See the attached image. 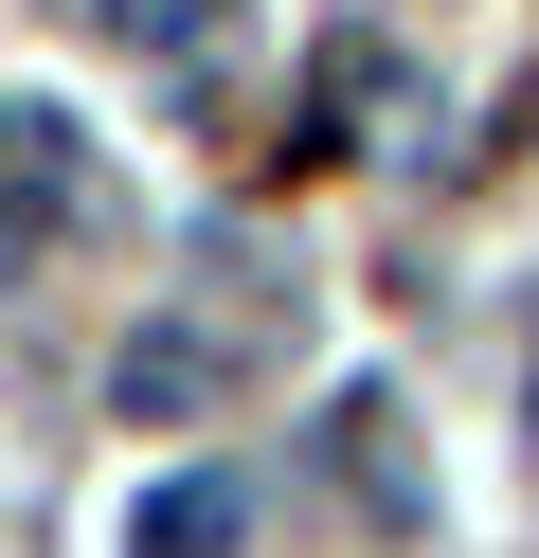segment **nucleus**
<instances>
[{
  "label": "nucleus",
  "mask_w": 539,
  "mask_h": 558,
  "mask_svg": "<svg viewBox=\"0 0 539 558\" xmlns=\"http://www.w3.org/2000/svg\"><path fill=\"white\" fill-rule=\"evenodd\" d=\"M72 217H90V145H72V109H19L0 126V289H19Z\"/></svg>",
  "instance_id": "nucleus-1"
},
{
  "label": "nucleus",
  "mask_w": 539,
  "mask_h": 558,
  "mask_svg": "<svg viewBox=\"0 0 539 558\" xmlns=\"http://www.w3.org/2000/svg\"><path fill=\"white\" fill-rule=\"evenodd\" d=\"M108 414H126V433H198V414H234V342H216L198 306H162V325L108 361Z\"/></svg>",
  "instance_id": "nucleus-2"
},
{
  "label": "nucleus",
  "mask_w": 539,
  "mask_h": 558,
  "mask_svg": "<svg viewBox=\"0 0 539 558\" xmlns=\"http://www.w3.org/2000/svg\"><path fill=\"white\" fill-rule=\"evenodd\" d=\"M234 541H252V486L234 469H162L126 505V558H234Z\"/></svg>",
  "instance_id": "nucleus-3"
},
{
  "label": "nucleus",
  "mask_w": 539,
  "mask_h": 558,
  "mask_svg": "<svg viewBox=\"0 0 539 558\" xmlns=\"http://www.w3.org/2000/svg\"><path fill=\"white\" fill-rule=\"evenodd\" d=\"M90 19L144 54V73H180V90H198V73H234V0H90Z\"/></svg>",
  "instance_id": "nucleus-4"
}]
</instances>
